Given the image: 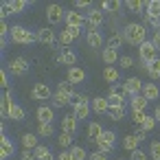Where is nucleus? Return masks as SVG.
<instances>
[{
	"instance_id": "48",
	"label": "nucleus",
	"mask_w": 160,
	"mask_h": 160,
	"mask_svg": "<svg viewBox=\"0 0 160 160\" xmlns=\"http://www.w3.org/2000/svg\"><path fill=\"white\" fill-rule=\"evenodd\" d=\"M129 160H147V153L142 149H136V151L129 153Z\"/></svg>"
},
{
	"instance_id": "33",
	"label": "nucleus",
	"mask_w": 160,
	"mask_h": 160,
	"mask_svg": "<svg viewBox=\"0 0 160 160\" xmlns=\"http://www.w3.org/2000/svg\"><path fill=\"white\" fill-rule=\"evenodd\" d=\"M72 114H75V118H77V121H79V118H88V114H90V105H88V103H83V105H77Z\"/></svg>"
},
{
	"instance_id": "11",
	"label": "nucleus",
	"mask_w": 160,
	"mask_h": 160,
	"mask_svg": "<svg viewBox=\"0 0 160 160\" xmlns=\"http://www.w3.org/2000/svg\"><path fill=\"white\" fill-rule=\"evenodd\" d=\"M145 140V132H140V134H132V136H125V140H123V147L132 153V151H136V149H140L138 145Z\"/></svg>"
},
{
	"instance_id": "30",
	"label": "nucleus",
	"mask_w": 160,
	"mask_h": 160,
	"mask_svg": "<svg viewBox=\"0 0 160 160\" xmlns=\"http://www.w3.org/2000/svg\"><path fill=\"white\" fill-rule=\"evenodd\" d=\"M121 7H123V2H121V0H105V2L101 5V9H103V11H108V13L121 11Z\"/></svg>"
},
{
	"instance_id": "35",
	"label": "nucleus",
	"mask_w": 160,
	"mask_h": 160,
	"mask_svg": "<svg viewBox=\"0 0 160 160\" xmlns=\"http://www.w3.org/2000/svg\"><path fill=\"white\" fill-rule=\"evenodd\" d=\"M70 103H72V108H77V105H83V103H92L86 94H79V92H75L72 97H70Z\"/></svg>"
},
{
	"instance_id": "53",
	"label": "nucleus",
	"mask_w": 160,
	"mask_h": 160,
	"mask_svg": "<svg viewBox=\"0 0 160 160\" xmlns=\"http://www.w3.org/2000/svg\"><path fill=\"white\" fill-rule=\"evenodd\" d=\"M57 160H72V153H70V149H64V151L57 156Z\"/></svg>"
},
{
	"instance_id": "56",
	"label": "nucleus",
	"mask_w": 160,
	"mask_h": 160,
	"mask_svg": "<svg viewBox=\"0 0 160 160\" xmlns=\"http://www.w3.org/2000/svg\"><path fill=\"white\" fill-rule=\"evenodd\" d=\"M153 118H156V121H158V123H160V105H158V108H156V112H153Z\"/></svg>"
},
{
	"instance_id": "34",
	"label": "nucleus",
	"mask_w": 160,
	"mask_h": 160,
	"mask_svg": "<svg viewBox=\"0 0 160 160\" xmlns=\"http://www.w3.org/2000/svg\"><path fill=\"white\" fill-rule=\"evenodd\" d=\"M145 5L147 2H140V0H127V2H125V7L129 11H142V16H145Z\"/></svg>"
},
{
	"instance_id": "10",
	"label": "nucleus",
	"mask_w": 160,
	"mask_h": 160,
	"mask_svg": "<svg viewBox=\"0 0 160 160\" xmlns=\"http://www.w3.org/2000/svg\"><path fill=\"white\" fill-rule=\"evenodd\" d=\"M83 24H88V20L83 18V13H79V11H66V27L83 29Z\"/></svg>"
},
{
	"instance_id": "42",
	"label": "nucleus",
	"mask_w": 160,
	"mask_h": 160,
	"mask_svg": "<svg viewBox=\"0 0 160 160\" xmlns=\"http://www.w3.org/2000/svg\"><path fill=\"white\" fill-rule=\"evenodd\" d=\"M149 156H151L153 160H160V142H158V140H151V145H149Z\"/></svg>"
},
{
	"instance_id": "32",
	"label": "nucleus",
	"mask_w": 160,
	"mask_h": 160,
	"mask_svg": "<svg viewBox=\"0 0 160 160\" xmlns=\"http://www.w3.org/2000/svg\"><path fill=\"white\" fill-rule=\"evenodd\" d=\"M51 101H53V105H55V108H64L66 103H70V97H66V94H62V92H55Z\"/></svg>"
},
{
	"instance_id": "47",
	"label": "nucleus",
	"mask_w": 160,
	"mask_h": 160,
	"mask_svg": "<svg viewBox=\"0 0 160 160\" xmlns=\"http://www.w3.org/2000/svg\"><path fill=\"white\" fill-rule=\"evenodd\" d=\"M118 64H121V68H132V66H134V59H132L129 55H123V57L118 59Z\"/></svg>"
},
{
	"instance_id": "19",
	"label": "nucleus",
	"mask_w": 160,
	"mask_h": 160,
	"mask_svg": "<svg viewBox=\"0 0 160 160\" xmlns=\"http://www.w3.org/2000/svg\"><path fill=\"white\" fill-rule=\"evenodd\" d=\"M103 79H105L108 83H118L121 72H118L114 66H105V68H103Z\"/></svg>"
},
{
	"instance_id": "50",
	"label": "nucleus",
	"mask_w": 160,
	"mask_h": 160,
	"mask_svg": "<svg viewBox=\"0 0 160 160\" xmlns=\"http://www.w3.org/2000/svg\"><path fill=\"white\" fill-rule=\"evenodd\" d=\"M0 86H2V90H7V86H9V75H7V70L0 72Z\"/></svg>"
},
{
	"instance_id": "21",
	"label": "nucleus",
	"mask_w": 160,
	"mask_h": 160,
	"mask_svg": "<svg viewBox=\"0 0 160 160\" xmlns=\"http://www.w3.org/2000/svg\"><path fill=\"white\" fill-rule=\"evenodd\" d=\"M62 129L68 132V134H75V132H77V118H75V114L62 118Z\"/></svg>"
},
{
	"instance_id": "45",
	"label": "nucleus",
	"mask_w": 160,
	"mask_h": 160,
	"mask_svg": "<svg viewBox=\"0 0 160 160\" xmlns=\"http://www.w3.org/2000/svg\"><path fill=\"white\" fill-rule=\"evenodd\" d=\"M72 40H75V38H72L68 31H62V33H59V42H62V46H68Z\"/></svg>"
},
{
	"instance_id": "2",
	"label": "nucleus",
	"mask_w": 160,
	"mask_h": 160,
	"mask_svg": "<svg viewBox=\"0 0 160 160\" xmlns=\"http://www.w3.org/2000/svg\"><path fill=\"white\" fill-rule=\"evenodd\" d=\"M9 38H11L16 44H24V46H29V44H33V42L38 40V35H35V33H31L29 29H24L22 24H16V27H11V33H9Z\"/></svg>"
},
{
	"instance_id": "55",
	"label": "nucleus",
	"mask_w": 160,
	"mask_h": 160,
	"mask_svg": "<svg viewBox=\"0 0 160 160\" xmlns=\"http://www.w3.org/2000/svg\"><path fill=\"white\" fill-rule=\"evenodd\" d=\"M151 42H153L156 51H160V31H156V33H153V40H151Z\"/></svg>"
},
{
	"instance_id": "54",
	"label": "nucleus",
	"mask_w": 160,
	"mask_h": 160,
	"mask_svg": "<svg viewBox=\"0 0 160 160\" xmlns=\"http://www.w3.org/2000/svg\"><path fill=\"white\" fill-rule=\"evenodd\" d=\"M66 31H68L72 38H79V33H81V29H77V27H66Z\"/></svg>"
},
{
	"instance_id": "43",
	"label": "nucleus",
	"mask_w": 160,
	"mask_h": 160,
	"mask_svg": "<svg viewBox=\"0 0 160 160\" xmlns=\"http://www.w3.org/2000/svg\"><path fill=\"white\" fill-rule=\"evenodd\" d=\"M156 125H158V121H156L153 116H147V121H145V123L140 125V129H142V132H151V129H153Z\"/></svg>"
},
{
	"instance_id": "18",
	"label": "nucleus",
	"mask_w": 160,
	"mask_h": 160,
	"mask_svg": "<svg viewBox=\"0 0 160 160\" xmlns=\"http://www.w3.org/2000/svg\"><path fill=\"white\" fill-rule=\"evenodd\" d=\"M123 42H125V38H123V33H112V35L108 38V42H105V48H112V51H118Z\"/></svg>"
},
{
	"instance_id": "36",
	"label": "nucleus",
	"mask_w": 160,
	"mask_h": 160,
	"mask_svg": "<svg viewBox=\"0 0 160 160\" xmlns=\"http://www.w3.org/2000/svg\"><path fill=\"white\" fill-rule=\"evenodd\" d=\"M108 116L112 121H121V118H125V108H110L108 110Z\"/></svg>"
},
{
	"instance_id": "27",
	"label": "nucleus",
	"mask_w": 160,
	"mask_h": 160,
	"mask_svg": "<svg viewBox=\"0 0 160 160\" xmlns=\"http://www.w3.org/2000/svg\"><path fill=\"white\" fill-rule=\"evenodd\" d=\"M145 70L149 72V77L156 81V79H160V57H156L149 66H145Z\"/></svg>"
},
{
	"instance_id": "15",
	"label": "nucleus",
	"mask_w": 160,
	"mask_h": 160,
	"mask_svg": "<svg viewBox=\"0 0 160 160\" xmlns=\"http://www.w3.org/2000/svg\"><path fill=\"white\" fill-rule=\"evenodd\" d=\"M68 81L75 86V83H83L86 81V72L81 70V68H77V66H72V68H68Z\"/></svg>"
},
{
	"instance_id": "41",
	"label": "nucleus",
	"mask_w": 160,
	"mask_h": 160,
	"mask_svg": "<svg viewBox=\"0 0 160 160\" xmlns=\"http://www.w3.org/2000/svg\"><path fill=\"white\" fill-rule=\"evenodd\" d=\"M70 153H72V160H86V149L83 147H70Z\"/></svg>"
},
{
	"instance_id": "26",
	"label": "nucleus",
	"mask_w": 160,
	"mask_h": 160,
	"mask_svg": "<svg viewBox=\"0 0 160 160\" xmlns=\"http://www.w3.org/2000/svg\"><path fill=\"white\" fill-rule=\"evenodd\" d=\"M22 147H24V149H33V151H35V147H38V136H35V134H31V132L22 134Z\"/></svg>"
},
{
	"instance_id": "25",
	"label": "nucleus",
	"mask_w": 160,
	"mask_h": 160,
	"mask_svg": "<svg viewBox=\"0 0 160 160\" xmlns=\"http://www.w3.org/2000/svg\"><path fill=\"white\" fill-rule=\"evenodd\" d=\"M86 42H88V46H92V48H101L103 46V35L97 31V33H88L86 35Z\"/></svg>"
},
{
	"instance_id": "37",
	"label": "nucleus",
	"mask_w": 160,
	"mask_h": 160,
	"mask_svg": "<svg viewBox=\"0 0 160 160\" xmlns=\"http://www.w3.org/2000/svg\"><path fill=\"white\" fill-rule=\"evenodd\" d=\"M27 7H29L27 0H11V11H13V13H22Z\"/></svg>"
},
{
	"instance_id": "23",
	"label": "nucleus",
	"mask_w": 160,
	"mask_h": 160,
	"mask_svg": "<svg viewBox=\"0 0 160 160\" xmlns=\"http://www.w3.org/2000/svg\"><path fill=\"white\" fill-rule=\"evenodd\" d=\"M147 99L142 97V94H136V97H132V101H129V105H132V112H140V110H145L147 108Z\"/></svg>"
},
{
	"instance_id": "44",
	"label": "nucleus",
	"mask_w": 160,
	"mask_h": 160,
	"mask_svg": "<svg viewBox=\"0 0 160 160\" xmlns=\"http://www.w3.org/2000/svg\"><path fill=\"white\" fill-rule=\"evenodd\" d=\"M11 13H13L11 11V2H2V5H0V16H2V20H7Z\"/></svg>"
},
{
	"instance_id": "24",
	"label": "nucleus",
	"mask_w": 160,
	"mask_h": 160,
	"mask_svg": "<svg viewBox=\"0 0 160 160\" xmlns=\"http://www.w3.org/2000/svg\"><path fill=\"white\" fill-rule=\"evenodd\" d=\"M7 118H13V121H24L27 118V114H24V110L18 105V103H11L9 105V116Z\"/></svg>"
},
{
	"instance_id": "7",
	"label": "nucleus",
	"mask_w": 160,
	"mask_h": 160,
	"mask_svg": "<svg viewBox=\"0 0 160 160\" xmlns=\"http://www.w3.org/2000/svg\"><path fill=\"white\" fill-rule=\"evenodd\" d=\"M31 97L35 101H46V99H53V90L46 83H35L33 90H31Z\"/></svg>"
},
{
	"instance_id": "20",
	"label": "nucleus",
	"mask_w": 160,
	"mask_h": 160,
	"mask_svg": "<svg viewBox=\"0 0 160 160\" xmlns=\"http://www.w3.org/2000/svg\"><path fill=\"white\" fill-rule=\"evenodd\" d=\"M92 110H94L97 114H103V112H108V110H110L108 97H97V99H92Z\"/></svg>"
},
{
	"instance_id": "1",
	"label": "nucleus",
	"mask_w": 160,
	"mask_h": 160,
	"mask_svg": "<svg viewBox=\"0 0 160 160\" xmlns=\"http://www.w3.org/2000/svg\"><path fill=\"white\" fill-rule=\"evenodd\" d=\"M123 38H125V42H129L134 46H140L142 42H147V27L132 22V24H127L123 29Z\"/></svg>"
},
{
	"instance_id": "40",
	"label": "nucleus",
	"mask_w": 160,
	"mask_h": 160,
	"mask_svg": "<svg viewBox=\"0 0 160 160\" xmlns=\"http://www.w3.org/2000/svg\"><path fill=\"white\" fill-rule=\"evenodd\" d=\"M40 136H53L55 134V127H53V123H40Z\"/></svg>"
},
{
	"instance_id": "31",
	"label": "nucleus",
	"mask_w": 160,
	"mask_h": 160,
	"mask_svg": "<svg viewBox=\"0 0 160 160\" xmlns=\"http://www.w3.org/2000/svg\"><path fill=\"white\" fill-rule=\"evenodd\" d=\"M101 134H103V129H101V125H99V123H90V125H88V136H90L94 142L101 138Z\"/></svg>"
},
{
	"instance_id": "8",
	"label": "nucleus",
	"mask_w": 160,
	"mask_h": 160,
	"mask_svg": "<svg viewBox=\"0 0 160 160\" xmlns=\"http://www.w3.org/2000/svg\"><path fill=\"white\" fill-rule=\"evenodd\" d=\"M9 70H11L16 77H22V75H27V72H29V62H27L24 57H16V59H11Z\"/></svg>"
},
{
	"instance_id": "5",
	"label": "nucleus",
	"mask_w": 160,
	"mask_h": 160,
	"mask_svg": "<svg viewBox=\"0 0 160 160\" xmlns=\"http://www.w3.org/2000/svg\"><path fill=\"white\" fill-rule=\"evenodd\" d=\"M88 20V33H97V29L103 24V9H90L86 13Z\"/></svg>"
},
{
	"instance_id": "38",
	"label": "nucleus",
	"mask_w": 160,
	"mask_h": 160,
	"mask_svg": "<svg viewBox=\"0 0 160 160\" xmlns=\"http://www.w3.org/2000/svg\"><path fill=\"white\" fill-rule=\"evenodd\" d=\"M57 142H59V147L62 149H70V142H72V134H68V132H64L59 138H57Z\"/></svg>"
},
{
	"instance_id": "3",
	"label": "nucleus",
	"mask_w": 160,
	"mask_h": 160,
	"mask_svg": "<svg viewBox=\"0 0 160 160\" xmlns=\"http://www.w3.org/2000/svg\"><path fill=\"white\" fill-rule=\"evenodd\" d=\"M138 57H140V62H142V68L149 66V64L156 59V46H153L151 40H147V42H142V44L138 46Z\"/></svg>"
},
{
	"instance_id": "46",
	"label": "nucleus",
	"mask_w": 160,
	"mask_h": 160,
	"mask_svg": "<svg viewBox=\"0 0 160 160\" xmlns=\"http://www.w3.org/2000/svg\"><path fill=\"white\" fill-rule=\"evenodd\" d=\"M134 114V123L136 125H142L145 121H147V114H145V110H140V112H132Z\"/></svg>"
},
{
	"instance_id": "52",
	"label": "nucleus",
	"mask_w": 160,
	"mask_h": 160,
	"mask_svg": "<svg viewBox=\"0 0 160 160\" xmlns=\"http://www.w3.org/2000/svg\"><path fill=\"white\" fill-rule=\"evenodd\" d=\"M22 160H35V151L33 149H24L22 151Z\"/></svg>"
},
{
	"instance_id": "12",
	"label": "nucleus",
	"mask_w": 160,
	"mask_h": 160,
	"mask_svg": "<svg viewBox=\"0 0 160 160\" xmlns=\"http://www.w3.org/2000/svg\"><path fill=\"white\" fill-rule=\"evenodd\" d=\"M13 153H16L13 142L9 140V136H2V142H0V158H2V160H7V158H11Z\"/></svg>"
},
{
	"instance_id": "16",
	"label": "nucleus",
	"mask_w": 160,
	"mask_h": 160,
	"mask_svg": "<svg viewBox=\"0 0 160 160\" xmlns=\"http://www.w3.org/2000/svg\"><path fill=\"white\" fill-rule=\"evenodd\" d=\"M38 42H42V44H48V46H53V42H55V33L51 31V29H38Z\"/></svg>"
},
{
	"instance_id": "28",
	"label": "nucleus",
	"mask_w": 160,
	"mask_h": 160,
	"mask_svg": "<svg viewBox=\"0 0 160 160\" xmlns=\"http://www.w3.org/2000/svg\"><path fill=\"white\" fill-rule=\"evenodd\" d=\"M35 158H38V160H55L53 151H51L48 147H44V145H38V147H35Z\"/></svg>"
},
{
	"instance_id": "51",
	"label": "nucleus",
	"mask_w": 160,
	"mask_h": 160,
	"mask_svg": "<svg viewBox=\"0 0 160 160\" xmlns=\"http://www.w3.org/2000/svg\"><path fill=\"white\" fill-rule=\"evenodd\" d=\"M75 7H77V9H88V11H90V0H75Z\"/></svg>"
},
{
	"instance_id": "22",
	"label": "nucleus",
	"mask_w": 160,
	"mask_h": 160,
	"mask_svg": "<svg viewBox=\"0 0 160 160\" xmlns=\"http://www.w3.org/2000/svg\"><path fill=\"white\" fill-rule=\"evenodd\" d=\"M101 59L108 64V66H112V64H116L118 62V51H112V48H103L101 51Z\"/></svg>"
},
{
	"instance_id": "14",
	"label": "nucleus",
	"mask_w": 160,
	"mask_h": 160,
	"mask_svg": "<svg viewBox=\"0 0 160 160\" xmlns=\"http://www.w3.org/2000/svg\"><path fill=\"white\" fill-rule=\"evenodd\" d=\"M53 118H55L53 108H48V105H40L38 108V121L40 123H53Z\"/></svg>"
},
{
	"instance_id": "4",
	"label": "nucleus",
	"mask_w": 160,
	"mask_h": 160,
	"mask_svg": "<svg viewBox=\"0 0 160 160\" xmlns=\"http://www.w3.org/2000/svg\"><path fill=\"white\" fill-rule=\"evenodd\" d=\"M114 145H116V134H114L112 129H103V134H101V138L97 140V147H99L101 151H105V153H110V151L114 149Z\"/></svg>"
},
{
	"instance_id": "49",
	"label": "nucleus",
	"mask_w": 160,
	"mask_h": 160,
	"mask_svg": "<svg viewBox=\"0 0 160 160\" xmlns=\"http://www.w3.org/2000/svg\"><path fill=\"white\" fill-rule=\"evenodd\" d=\"M90 160H108V153L101 151V149H97L94 153H90Z\"/></svg>"
},
{
	"instance_id": "13",
	"label": "nucleus",
	"mask_w": 160,
	"mask_h": 160,
	"mask_svg": "<svg viewBox=\"0 0 160 160\" xmlns=\"http://www.w3.org/2000/svg\"><path fill=\"white\" fill-rule=\"evenodd\" d=\"M147 101H156L158 97H160V88L156 86V83H145L142 86V92H140Z\"/></svg>"
},
{
	"instance_id": "9",
	"label": "nucleus",
	"mask_w": 160,
	"mask_h": 160,
	"mask_svg": "<svg viewBox=\"0 0 160 160\" xmlns=\"http://www.w3.org/2000/svg\"><path fill=\"white\" fill-rule=\"evenodd\" d=\"M142 86H145V83H142L138 77H129V79L123 83V90H125L129 97H136V94H140V92H142Z\"/></svg>"
},
{
	"instance_id": "39",
	"label": "nucleus",
	"mask_w": 160,
	"mask_h": 160,
	"mask_svg": "<svg viewBox=\"0 0 160 160\" xmlns=\"http://www.w3.org/2000/svg\"><path fill=\"white\" fill-rule=\"evenodd\" d=\"M57 92H62V94H66V97H72L75 92H72V83L70 81H62L59 86H57Z\"/></svg>"
},
{
	"instance_id": "6",
	"label": "nucleus",
	"mask_w": 160,
	"mask_h": 160,
	"mask_svg": "<svg viewBox=\"0 0 160 160\" xmlns=\"http://www.w3.org/2000/svg\"><path fill=\"white\" fill-rule=\"evenodd\" d=\"M46 18L51 24H59L62 20H66V11L62 5H48L46 7Z\"/></svg>"
},
{
	"instance_id": "17",
	"label": "nucleus",
	"mask_w": 160,
	"mask_h": 160,
	"mask_svg": "<svg viewBox=\"0 0 160 160\" xmlns=\"http://www.w3.org/2000/svg\"><path fill=\"white\" fill-rule=\"evenodd\" d=\"M57 62H59V64H66V66H70V68H72V66L77 64V55H75L72 51H68V48H66V51H62V53L57 55Z\"/></svg>"
},
{
	"instance_id": "29",
	"label": "nucleus",
	"mask_w": 160,
	"mask_h": 160,
	"mask_svg": "<svg viewBox=\"0 0 160 160\" xmlns=\"http://www.w3.org/2000/svg\"><path fill=\"white\" fill-rule=\"evenodd\" d=\"M145 16H156L160 18V0H149L145 5Z\"/></svg>"
},
{
	"instance_id": "57",
	"label": "nucleus",
	"mask_w": 160,
	"mask_h": 160,
	"mask_svg": "<svg viewBox=\"0 0 160 160\" xmlns=\"http://www.w3.org/2000/svg\"><path fill=\"white\" fill-rule=\"evenodd\" d=\"M88 160H90V158H88Z\"/></svg>"
}]
</instances>
